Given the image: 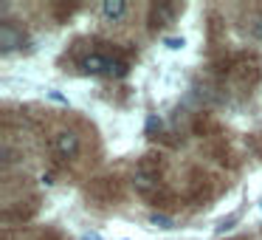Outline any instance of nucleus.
Segmentation results:
<instances>
[{"instance_id":"f257e3e1","label":"nucleus","mask_w":262,"mask_h":240,"mask_svg":"<svg viewBox=\"0 0 262 240\" xmlns=\"http://www.w3.org/2000/svg\"><path fill=\"white\" fill-rule=\"evenodd\" d=\"M82 71H85V74L121 76V74H127V63L124 59H113V57H102V54H88V57L82 59Z\"/></svg>"},{"instance_id":"f03ea898","label":"nucleus","mask_w":262,"mask_h":240,"mask_svg":"<svg viewBox=\"0 0 262 240\" xmlns=\"http://www.w3.org/2000/svg\"><path fill=\"white\" fill-rule=\"evenodd\" d=\"M51 144H54V153H57L59 158H74V155L79 153V136L71 133V130H59Z\"/></svg>"},{"instance_id":"7ed1b4c3","label":"nucleus","mask_w":262,"mask_h":240,"mask_svg":"<svg viewBox=\"0 0 262 240\" xmlns=\"http://www.w3.org/2000/svg\"><path fill=\"white\" fill-rule=\"evenodd\" d=\"M133 184H136V189L141 195H149V192H155L158 189V172H152V170H147V167H141V170L136 172V178H133Z\"/></svg>"},{"instance_id":"20e7f679","label":"nucleus","mask_w":262,"mask_h":240,"mask_svg":"<svg viewBox=\"0 0 262 240\" xmlns=\"http://www.w3.org/2000/svg\"><path fill=\"white\" fill-rule=\"evenodd\" d=\"M0 46H3V51H12V48L23 46V31H17L12 23H3L0 26Z\"/></svg>"},{"instance_id":"39448f33","label":"nucleus","mask_w":262,"mask_h":240,"mask_svg":"<svg viewBox=\"0 0 262 240\" xmlns=\"http://www.w3.org/2000/svg\"><path fill=\"white\" fill-rule=\"evenodd\" d=\"M124 12H127V6L121 3V0H104V6H102V14L107 20H119Z\"/></svg>"},{"instance_id":"423d86ee","label":"nucleus","mask_w":262,"mask_h":240,"mask_svg":"<svg viewBox=\"0 0 262 240\" xmlns=\"http://www.w3.org/2000/svg\"><path fill=\"white\" fill-rule=\"evenodd\" d=\"M152 226H158V229H172V221H169V217H164V215H152Z\"/></svg>"},{"instance_id":"0eeeda50","label":"nucleus","mask_w":262,"mask_h":240,"mask_svg":"<svg viewBox=\"0 0 262 240\" xmlns=\"http://www.w3.org/2000/svg\"><path fill=\"white\" fill-rule=\"evenodd\" d=\"M166 48H172V51L183 48V37H169V40H166Z\"/></svg>"},{"instance_id":"6e6552de","label":"nucleus","mask_w":262,"mask_h":240,"mask_svg":"<svg viewBox=\"0 0 262 240\" xmlns=\"http://www.w3.org/2000/svg\"><path fill=\"white\" fill-rule=\"evenodd\" d=\"M234 221H237V215H231V217H228V221H223L220 223V226H217V234H223V232H228V229H231V223Z\"/></svg>"},{"instance_id":"1a4fd4ad","label":"nucleus","mask_w":262,"mask_h":240,"mask_svg":"<svg viewBox=\"0 0 262 240\" xmlns=\"http://www.w3.org/2000/svg\"><path fill=\"white\" fill-rule=\"evenodd\" d=\"M82 240H102V237H99L96 232H85V234H82Z\"/></svg>"}]
</instances>
